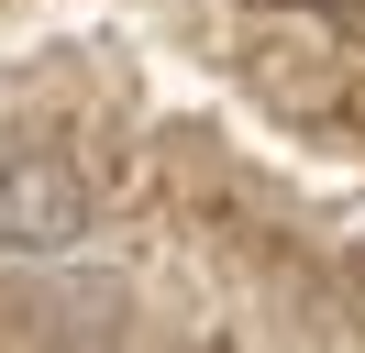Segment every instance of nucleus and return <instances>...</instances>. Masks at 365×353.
<instances>
[{
  "instance_id": "f257e3e1",
  "label": "nucleus",
  "mask_w": 365,
  "mask_h": 353,
  "mask_svg": "<svg viewBox=\"0 0 365 353\" xmlns=\"http://www.w3.org/2000/svg\"><path fill=\"white\" fill-rule=\"evenodd\" d=\"M78 232H89V176L67 166V154H11L0 166V254H78Z\"/></svg>"
}]
</instances>
